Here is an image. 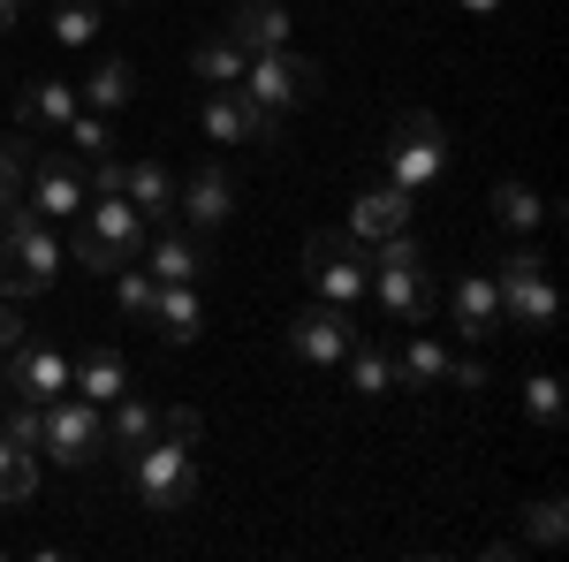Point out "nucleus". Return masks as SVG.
<instances>
[{"label": "nucleus", "instance_id": "nucleus-20", "mask_svg": "<svg viewBox=\"0 0 569 562\" xmlns=\"http://www.w3.org/2000/svg\"><path fill=\"white\" fill-rule=\"evenodd\" d=\"M152 327H160V343H198V327H206V297H198V282H160V297H152Z\"/></svg>", "mask_w": 569, "mask_h": 562}, {"label": "nucleus", "instance_id": "nucleus-30", "mask_svg": "<svg viewBox=\"0 0 569 562\" xmlns=\"http://www.w3.org/2000/svg\"><path fill=\"white\" fill-rule=\"evenodd\" d=\"M23 168H31V137H0V214H16L23 206Z\"/></svg>", "mask_w": 569, "mask_h": 562}, {"label": "nucleus", "instance_id": "nucleus-36", "mask_svg": "<svg viewBox=\"0 0 569 562\" xmlns=\"http://www.w3.org/2000/svg\"><path fill=\"white\" fill-rule=\"evenodd\" d=\"M448 388H486V357H448Z\"/></svg>", "mask_w": 569, "mask_h": 562}, {"label": "nucleus", "instance_id": "nucleus-27", "mask_svg": "<svg viewBox=\"0 0 569 562\" xmlns=\"http://www.w3.org/2000/svg\"><path fill=\"white\" fill-rule=\"evenodd\" d=\"M342 365H350V388L365 395V403H380V395L395 388V349H388V343H372V335H357Z\"/></svg>", "mask_w": 569, "mask_h": 562}, {"label": "nucleus", "instance_id": "nucleus-3", "mask_svg": "<svg viewBox=\"0 0 569 562\" xmlns=\"http://www.w3.org/2000/svg\"><path fill=\"white\" fill-rule=\"evenodd\" d=\"M69 252H77V266H91V274H114V266L144 259V214H137L122 190H107V198H84Z\"/></svg>", "mask_w": 569, "mask_h": 562}, {"label": "nucleus", "instance_id": "nucleus-35", "mask_svg": "<svg viewBox=\"0 0 569 562\" xmlns=\"http://www.w3.org/2000/svg\"><path fill=\"white\" fill-rule=\"evenodd\" d=\"M525 411L555 433V426H562V381H555V373H531V381H525Z\"/></svg>", "mask_w": 569, "mask_h": 562}, {"label": "nucleus", "instance_id": "nucleus-7", "mask_svg": "<svg viewBox=\"0 0 569 562\" xmlns=\"http://www.w3.org/2000/svg\"><path fill=\"white\" fill-rule=\"evenodd\" d=\"M305 274L327 304H365V289H372V244H357L350 228H319L305 244Z\"/></svg>", "mask_w": 569, "mask_h": 562}, {"label": "nucleus", "instance_id": "nucleus-2", "mask_svg": "<svg viewBox=\"0 0 569 562\" xmlns=\"http://www.w3.org/2000/svg\"><path fill=\"white\" fill-rule=\"evenodd\" d=\"M130 486L144 510H160V517H176L198 502V441H176V433H152V441H137L130 456Z\"/></svg>", "mask_w": 569, "mask_h": 562}, {"label": "nucleus", "instance_id": "nucleus-28", "mask_svg": "<svg viewBox=\"0 0 569 562\" xmlns=\"http://www.w3.org/2000/svg\"><path fill=\"white\" fill-rule=\"evenodd\" d=\"M39 494V448H16L0 433V502H31Z\"/></svg>", "mask_w": 569, "mask_h": 562}, {"label": "nucleus", "instance_id": "nucleus-40", "mask_svg": "<svg viewBox=\"0 0 569 562\" xmlns=\"http://www.w3.org/2000/svg\"><path fill=\"white\" fill-rule=\"evenodd\" d=\"M463 8H471V16H493V8H501V0H463Z\"/></svg>", "mask_w": 569, "mask_h": 562}, {"label": "nucleus", "instance_id": "nucleus-29", "mask_svg": "<svg viewBox=\"0 0 569 562\" xmlns=\"http://www.w3.org/2000/svg\"><path fill=\"white\" fill-rule=\"evenodd\" d=\"M243 61H251V53L228 39V31H213V39L198 46V77H206V85H243Z\"/></svg>", "mask_w": 569, "mask_h": 562}, {"label": "nucleus", "instance_id": "nucleus-23", "mask_svg": "<svg viewBox=\"0 0 569 562\" xmlns=\"http://www.w3.org/2000/svg\"><path fill=\"white\" fill-rule=\"evenodd\" d=\"M77 99H84L91 115H122V107L137 99V69L122 61V53H99V69L77 85Z\"/></svg>", "mask_w": 569, "mask_h": 562}, {"label": "nucleus", "instance_id": "nucleus-4", "mask_svg": "<svg viewBox=\"0 0 569 562\" xmlns=\"http://www.w3.org/2000/svg\"><path fill=\"white\" fill-rule=\"evenodd\" d=\"M0 297H39L53 289V274H61V244H53V228H46L31 206H16V214H0Z\"/></svg>", "mask_w": 569, "mask_h": 562}, {"label": "nucleus", "instance_id": "nucleus-32", "mask_svg": "<svg viewBox=\"0 0 569 562\" xmlns=\"http://www.w3.org/2000/svg\"><path fill=\"white\" fill-rule=\"evenodd\" d=\"M152 297H160V282H152V274H144V266H114V304H122V312H130V319H152Z\"/></svg>", "mask_w": 569, "mask_h": 562}, {"label": "nucleus", "instance_id": "nucleus-6", "mask_svg": "<svg viewBox=\"0 0 569 562\" xmlns=\"http://www.w3.org/2000/svg\"><path fill=\"white\" fill-rule=\"evenodd\" d=\"M493 289H501V319H517L525 335H547L555 327V282H547V259L531 244H509L493 259Z\"/></svg>", "mask_w": 569, "mask_h": 562}, {"label": "nucleus", "instance_id": "nucleus-22", "mask_svg": "<svg viewBox=\"0 0 569 562\" xmlns=\"http://www.w3.org/2000/svg\"><path fill=\"white\" fill-rule=\"evenodd\" d=\"M152 433H160V403H144L130 388L107 403V456H130L137 441H152Z\"/></svg>", "mask_w": 569, "mask_h": 562}, {"label": "nucleus", "instance_id": "nucleus-8", "mask_svg": "<svg viewBox=\"0 0 569 562\" xmlns=\"http://www.w3.org/2000/svg\"><path fill=\"white\" fill-rule=\"evenodd\" d=\"M440 175H448V137H440V122L433 115H402L388 130V183L410 190V198H426V190H440Z\"/></svg>", "mask_w": 569, "mask_h": 562}, {"label": "nucleus", "instance_id": "nucleus-25", "mask_svg": "<svg viewBox=\"0 0 569 562\" xmlns=\"http://www.w3.org/2000/svg\"><path fill=\"white\" fill-rule=\"evenodd\" d=\"M130 388V365H122V349H91L84 365H69V395H84V403H114V395Z\"/></svg>", "mask_w": 569, "mask_h": 562}, {"label": "nucleus", "instance_id": "nucleus-9", "mask_svg": "<svg viewBox=\"0 0 569 562\" xmlns=\"http://www.w3.org/2000/svg\"><path fill=\"white\" fill-rule=\"evenodd\" d=\"M39 448L53 464H91V456H107V411L84 403V395L39 403Z\"/></svg>", "mask_w": 569, "mask_h": 562}, {"label": "nucleus", "instance_id": "nucleus-24", "mask_svg": "<svg viewBox=\"0 0 569 562\" xmlns=\"http://www.w3.org/2000/svg\"><path fill=\"white\" fill-rule=\"evenodd\" d=\"M448 357H456L448 343L410 335V343L395 349V388H448Z\"/></svg>", "mask_w": 569, "mask_h": 562}, {"label": "nucleus", "instance_id": "nucleus-18", "mask_svg": "<svg viewBox=\"0 0 569 562\" xmlns=\"http://www.w3.org/2000/svg\"><path fill=\"white\" fill-rule=\"evenodd\" d=\"M289 8L281 0H236V16H228V39L243 46V53H273V46H289Z\"/></svg>", "mask_w": 569, "mask_h": 562}, {"label": "nucleus", "instance_id": "nucleus-17", "mask_svg": "<svg viewBox=\"0 0 569 562\" xmlns=\"http://www.w3.org/2000/svg\"><path fill=\"white\" fill-rule=\"evenodd\" d=\"M448 312H456V327L486 343V335H501L509 319H501V289H493V274H463L456 289H448Z\"/></svg>", "mask_w": 569, "mask_h": 562}, {"label": "nucleus", "instance_id": "nucleus-31", "mask_svg": "<svg viewBox=\"0 0 569 562\" xmlns=\"http://www.w3.org/2000/svg\"><path fill=\"white\" fill-rule=\"evenodd\" d=\"M562 532H569V502L562 494H539L525 510V540L531 548H562Z\"/></svg>", "mask_w": 569, "mask_h": 562}, {"label": "nucleus", "instance_id": "nucleus-13", "mask_svg": "<svg viewBox=\"0 0 569 562\" xmlns=\"http://www.w3.org/2000/svg\"><path fill=\"white\" fill-rule=\"evenodd\" d=\"M8 395H23V403H53V395H69V357L53 343H23L8 349Z\"/></svg>", "mask_w": 569, "mask_h": 562}, {"label": "nucleus", "instance_id": "nucleus-10", "mask_svg": "<svg viewBox=\"0 0 569 562\" xmlns=\"http://www.w3.org/2000/svg\"><path fill=\"white\" fill-rule=\"evenodd\" d=\"M365 335V319H357V304H311V312H297L289 319V349L305 357V365H319V373H342V357H350V343Z\"/></svg>", "mask_w": 569, "mask_h": 562}, {"label": "nucleus", "instance_id": "nucleus-15", "mask_svg": "<svg viewBox=\"0 0 569 562\" xmlns=\"http://www.w3.org/2000/svg\"><path fill=\"white\" fill-rule=\"evenodd\" d=\"M176 214L190 220L198 236H213L220 220L236 214V183H228V175H220V168H198V175H190V183H176Z\"/></svg>", "mask_w": 569, "mask_h": 562}, {"label": "nucleus", "instance_id": "nucleus-12", "mask_svg": "<svg viewBox=\"0 0 569 562\" xmlns=\"http://www.w3.org/2000/svg\"><path fill=\"white\" fill-rule=\"evenodd\" d=\"M198 122H206V137H213V145H266V137L281 130V122H273V115H259V107H251L236 85H213V91H206Z\"/></svg>", "mask_w": 569, "mask_h": 562}, {"label": "nucleus", "instance_id": "nucleus-21", "mask_svg": "<svg viewBox=\"0 0 569 562\" xmlns=\"http://www.w3.org/2000/svg\"><path fill=\"white\" fill-rule=\"evenodd\" d=\"M122 198H130L144 220L168 228V220H176V175L160 168V160H130V168H122Z\"/></svg>", "mask_w": 569, "mask_h": 562}, {"label": "nucleus", "instance_id": "nucleus-39", "mask_svg": "<svg viewBox=\"0 0 569 562\" xmlns=\"http://www.w3.org/2000/svg\"><path fill=\"white\" fill-rule=\"evenodd\" d=\"M23 8H31V0H0V31H8V23H23Z\"/></svg>", "mask_w": 569, "mask_h": 562}, {"label": "nucleus", "instance_id": "nucleus-26", "mask_svg": "<svg viewBox=\"0 0 569 562\" xmlns=\"http://www.w3.org/2000/svg\"><path fill=\"white\" fill-rule=\"evenodd\" d=\"M547 214H555V206H547L531 183H501V190H493V220H501L517 244H531V236L547 228Z\"/></svg>", "mask_w": 569, "mask_h": 562}, {"label": "nucleus", "instance_id": "nucleus-1", "mask_svg": "<svg viewBox=\"0 0 569 562\" xmlns=\"http://www.w3.org/2000/svg\"><path fill=\"white\" fill-rule=\"evenodd\" d=\"M365 297H380V319H395V327H418L433 312V259L410 228L372 244V289Z\"/></svg>", "mask_w": 569, "mask_h": 562}, {"label": "nucleus", "instance_id": "nucleus-5", "mask_svg": "<svg viewBox=\"0 0 569 562\" xmlns=\"http://www.w3.org/2000/svg\"><path fill=\"white\" fill-rule=\"evenodd\" d=\"M243 99L259 107V115H297V107H311L319 99V61H305V53H289V46H273V53H251L243 61Z\"/></svg>", "mask_w": 569, "mask_h": 562}, {"label": "nucleus", "instance_id": "nucleus-14", "mask_svg": "<svg viewBox=\"0 0 569 562\" xmlns=\"http://www.w3.org/2000/svg\"><path fill=\"white\" fill-rule=\"evenodd\" d=\"M410 190H395V183H372V190H357L350 198V236L357 244H380V236H402L410 228Z\"/></svg>", "mask_w": 569, "mask_h": 562}, {"label": "nucleus", "instance_id": "nucleus-34", "mask_svg": "<svg viewBox=\"0 0 569 562\" xmlns=\"http://www.w3.org/2000/svg\"><path fill=\"white\" fill-rule=\"evenodd\" d=\"M61 137H69V145H77L84 160H99V152H114V122H107V115H91V107H77Z\"/></svg>", "mask_w": 569, "mask_h": 562}, {"label": "nucleus", "instance_id": "nucleus-33", "mask_svg": "<svg viewBox=\"0 0 569 562\" xmlns=\"http://www.w3.org/2000/svg\"><path fill=\"white\" fill-rule=\"evenodd\" d=\"M53 39L61 46H91L99 39V0H61V8H53Z\"/></svg>", "mask_w": 569, "mask_h": 562}, {"label": "nucleus", "instance_id": "nucleus-38", "mask_svg": "<svg viewBox=\"0 0 569 562\" xmlns=\"http://www.w3.org/2000/svg\"><path fill=\"white\" fill-rule=\"evenodd\" d=\"M23 335H31V327H23V319H16V304H0V357H8V349L23 343Z\"/></svg>", "mask_w": 569, "mask_h": 562}, {"label": "nucleus", "instance_id": "nucleus-11", "mask_svg": "<svg viewBox=\"0 0 569 562\" xmlns=\"http://www.w3.org/2000/svg\"><path fill=\"white\" fill-rule=\"evenodd\" d=\"M84 168L69 160V152H31V168H23V206L39 220H77L84 214Z\"/></svg>", "mask_w": 569, "mask_h": 562}, {"label": "nucleus", "instance_id": "nucleus-42", "mask_svg": "<svg viewBox=\"0 0 569 562\" xmlns=\"http://www.w3.org/2000/svg\"><path fill=\"white\" fill-rule=\"evenodd\" d=\"M0 403H8V365H0Z\"/></svg>", "mask_w": 569, "mask_h": 562}, {"label": "nucleus", "instance_id": "nucleus-37", "mask_svg": "<svg viewBox=\"0 0 569 562\" xmlns=\"http://www.w3.org/2000/svg\"><path fill=\"white\" fill-rule=\"evenodd\" d=\"M160 433H176V441H198V433H206V418H198V411H160Z\"/></svg>", "mask_w": 569, "mask_h": 562}, {"label": "nucleus", "instance_id": "nucleus-41", "mask_svg": "<svg viewBox=\"0 0 569 562\" xmlns=\"http://www.w3.org/2000/svg\"><path fill=\"white\" fill-rule=\"evenodd\" d=\"M99 8H137V0H99Z\"/></svg>", "mask_w": 569, "mask_h": 562}, {"label": "nucleus", "instance_id": "nucleus-16", "mask_svg": "<svg viewBox=\"0 0 569 562\" xmlns=\"http://www.w3.org/2000/svg\"><path fill=\"white\" fill-rule=\"evenodd\" d=\"M77 107H84V99H77L69 77H31V85L16 91V122H23V130H69Z\"/></svg>", "mask_w": 569, "mask_h": 562}, {"label": "nucleus", "instance_id": "nucleus-19", "mask_svg": "<svg viewBox=\"0 0 569 562\" xmlns=\"http://www.w3.org/2000/svg\"><path fill=\"white\" fill-rule=\"evenodd\" d=\"M144 274H152V282H206V274H213V259H206V236H198V228H190V236L160 228V244L144 252Z\"/></svg>", "mask_w": 569, "mask_h": 562}]
</instances>
